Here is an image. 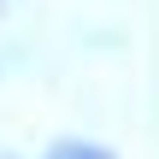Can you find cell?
I'll return each mask as SVG.
<instances>
[{
    "instance_id": "1",
    "label": "cell",
    "mask_w": 159,
    "mask_h": 159,
    "mask_svg": "<svg viewBox=\"0 0 159 159\" xmlns=\"http://www.w3.org/2000/svg\"><path fill=\"white\" fill-rule=\"evenodd\" d=\"M53 159H106V153H89V148H65V153H53Z\"/></svg>"
}]
</instances>
